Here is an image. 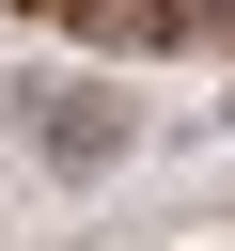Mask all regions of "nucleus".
<instances>
[{
    "instance_id": "f257e3e1",
    "label": "nucleus",
    "mask_w": 235,
    "mask_h": 251,
    "mask_svg": "<svg viewBox=\"0 0 235 251\" xmlns=\"http://www.w3.org/2000/svg\"><path fill=\"white\" fill-rule=\"evenodd\" d=\"M16 141H31L47 173H110V157L141 141V110H125V94H94V78H47V94H16Z\"/></svg>"
},
{
    "instance_id": "f03ea898",
    "label": "nucleus",
    "mask_w": 235,
    "mask_h": 251,
    "mask_svg": "<svg viewBox=\"0 0 235 251\" xmlns=\"http://www.w3.org/2000/svg\"><path fill=\"white\" fill-rule=\"evenodd\" d=\"M31 16H47V0H31ZM125 16H141V0H125Z\"/></svg>"
}]
</instances>
